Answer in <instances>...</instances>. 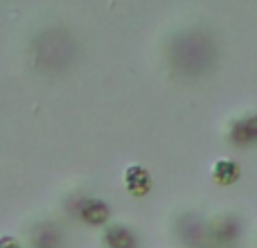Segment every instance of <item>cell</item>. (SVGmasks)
Returning a JSON list of instances; mask_svg holds the SVG:
<instances>
[{
  "mask_svg": "<svg viewBox=\"0 0 257 248\" xmlns=\"http://www.w3.org/2000/svg\"><path fill=\"white\" fill-rule=\"evenodd\" d=\"M210 178L219 187H232L241 181V165L235 158H228V156L217 158L210 167Z\"/></svg>",
  "mask_w": 257,
  "mask_h": 248,
  "instance_id": "cell-2",
  "label": "cell"
},
{
  "mask_svg": "<svg viewBox=\"0 0 257 248\" xmlns=\"http://www.w3.org/2000/svg\"><path fill=\"white\" fill-rule=\"evenodd\" d=\"M106 246L108 248H136V237L124 226L106 228Z\"/></svg>",
  "mask_w": 257,
  "mask_h": 248,
  "instance_id": "cell-5",
  "label": "cell"
},
{
  "mask_svg": "<svg viewBox=\"0 0 257 248\" xmlns=\"http://www.w3.org/2000/svg\"><path fill=\"white\" fill-rule=\"evenodd\" d=\"M228 140L235 147L257 145V113L235 117V120L228 124Z\"/></svg>",
  "mask_w": 257,
  "mask_h": 248,
  "instance_id": "cell-1",
  "label": "cell"
},
{
  "mask_svg": "<svg viewBox=\"0 0 257 248\" xmlns=\"http://www.w3.org/2000/svg\"><path fill=\"white\" fill-rule=\"evenodd\" d=\"M0 248H21V241L16 237L5 235V237H0Z\"/></svg>",
  "mask_w": 257,
  "mask_h": 248,
  "instance_id": "cell-6",
  "label": "cell"
},
{
  "mask_svg": "<svg viewBox=\"0 0 257 248\" xmlns=\"http://www.w3.org/2000/svg\"><path fill=\"white\" fill-rule=\"evenodd\" d=\"M108 217H111V210L99 199H90L81 205V219L90 226H104L108 221Z\"/></svg>",
  "mask_w": 257,
  "mask_h": 248,
  "instance_id": "cell-4",
  "label": "cell"
},
{
  "mask_svg": "<svg viewBox=\"0 0 257 248\" xmlns=\"http://www.w3.org/2000/svg\"><path fill=\"white\" fill-rule=\"evenodd\" d=\"M151 185H154V181H151V174L147 167H142V165H128L124 169V187L131 196L142 199V196H147L151 192Z\"/></svg>",
  "mask_w": 257,
  "mask_h": 248,
  "instance_id": "cell-3",
  "label": "cell"
}]
</instances>
